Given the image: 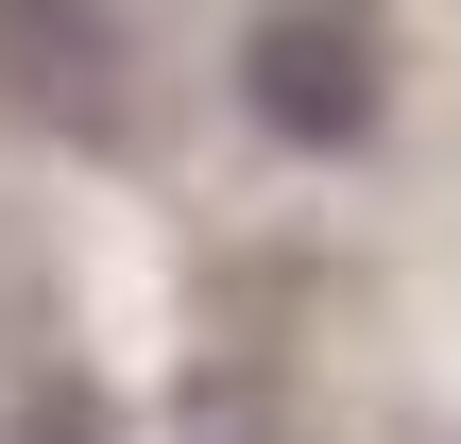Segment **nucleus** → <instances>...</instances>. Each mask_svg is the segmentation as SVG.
I'll return each instance as SVG.
<instances>
[{"label": "nucleus", "mask_w": 461, "mask_h": 444, "mask_svg": "<svg viewBox=\"0 0 461 444\" xmlns=\"http://www.w3.org/2000/svg\"><path fill=\"white\" fill-rule=\"evenodd\" d=\"M171 444H291V394H274V376H240V359H205V376H188V411H171Z\"/></svg>", "instance_id": "nucleus-3"}, {"label": "nucleus", "mask_w": 461, "mask_h": 444, "mask_svg": "<svg viewBox=\"0 0 461 444\" xmlns=\"http://www.w3.org/2000/svg\"><path fill=\"white\" fill-rule=\"evenodd\" d=\"M240 103H257L274 154H359V137L393 120V34H376V0H257Z\"/></svg>", "instance_id": "nucleus-1"}, {"label": "nucleus", "mask_w": 461, "mask_h": 444, "mask_svg": "<svg viewBox=\"0 0 461 444\" xmlns=\"http://www.w3.org/2000/svg\"><path fill=\"white\" fill-rule=\"evenodd\" d=\"M0 103L51 137H103L120 120V17L103 0H0Z\"/></svg>", "instance_id": "nucleus-2"}, {"label": "nucleus", "mask_w": 461, "mask_h": 444, "mask_svg": "<svg viewBox=\"0 0 461 444\" xmlns=\"http://www.w3.org/2000/svg\"><path fill=\"white\" fill-rule=\"evenodd\" d=\"M17 444H103V394H86V376H34V411H17Z\"/></svg>", "instance_id": "nucleus-4"}]
</instances>
